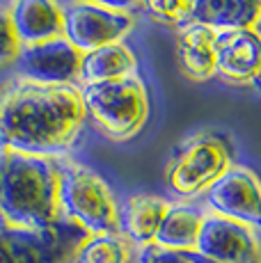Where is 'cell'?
I'll return each mask as SVG.
<instances>
[{"label": "cell", "mask_w": 261, "mask_h": 263, "mask_svg": "<svg viewBox=\"0 0 261 263\" xmlns=\"http://www.w3.org/2000/svg\"><path fill=\"white\" fill-rule=\"evenodd\" d=\"M83 53L76 50L64 37L51 39L34 46H21L12 62L14 76L44 85H76Z\"/></svg>", "instance_id": "10"}, {"label": "cell", "mask_w": 261, "mask_h": 263, "mask_svg": "<svg viewBox=\"0 0 261 263\" xmlns=\"http://www.w3.org/2000/svg\"><path fill=\"white\" fill-rule=\"evenodd\" d=\"M71 263H135V247L122 234L85 236Z\"/></svg>", "instance_id": "18"}, {"label": "cell", "mask_w": 261, "mask_h": 263, "mask_svg": "<svg viewBox=\"0 0 261 263\" xmlns=\"http://www.w3.org/2000/svg\"><path fill=\"white\" fill-rule=\"evenodd\" d=\"M18 50H21V44H18L12 23H9L7 7H0V67L12 64L16 60Z\"/></svg>", "instance_id": "20"}, {"label": "cell", "mask_w": 261, "mask_h": 263, "mask_svg": "<svg viewBox=\"0 0 261 263\" xmlns=\"http://www.w3.org/2000/svg\"><path fill=\"white\" fill-rule=\"evenodd\" d=\"M9 23L21 46H34L62 37L64 5L60 0H12Z\"/></svg>", "instance_id": "12"}, {"label": "cell", "mask_w": 261, "mask_h": 263, "mask_svg": "<svg viewBox=\"0 0 261 263\" xmlns=\"http://www.w3.org/2000/svg\"><path fill=\"white\" fill-rule=\"evenodd\" d=\"M133 73H138V58L124 42H117L110 44V46L83 53L78 71V87L119 80Z\"/></svg>", "instance_id": "16"}, {"label": "cell", "mask_w": 261, "mask_h": 263, "mask_svg": "<svg viewBox=\"0 0 261 263\" xmlns=\"http://www.w3.org/2000/svg\"><path fill=\"white\" fill-rule=\"evenodd\" d=\"M0 220L14 229H44L60 220L58 158L0 149Z\"/></svg>", "instance_id": "2"}, {"label": "cell", "mask_w": 261, "mask_h": 263, "mask_svg": "<svg viewBox=\"0 0 261 263\" xmlns=\"http://www.w3.org/2000/svg\"><path fill=\"white\" fill-rule=\"evenodd\" d=\"M234 165L229 142L218 133L202 130L185 138L172 151L165 167V188L174 201H193Z\"/></svg>", "instance_id": "5"}, {"label": "cell", "mask_w": 261, "mask_h": 263, "mask_svg": "<svg viewBox=\"0 0 261 263\" xmlns=\"http://www.w3.org/2000/svg\"><path fill=\"white\" fill-rule=\"evenodd\" d=\"M195 0H142V9L152 21L167 28H181L193 21Z\"/></svg>", "instance_id": "19"}, {"label": "cell", "mask_w": 261, "mask_h": 263, "mask_svg": "<svg viewBox=\"0 0 261 263\" xmlns=\"http://www.w3.org/2000/svg\"><path fill=\"white\" fill-rule=\"evenodd\" d=\"M204 211L261 231V179L245 165H232L204 195Z\"/></svg>", "instance_id": "8"}, {"label": "cell", "mask_w": 261, "mask_h": 263, "mask_svg": "<svg viewBox=\"0 0 261 263\" xmlns=\"http://www.w3.org/2000/svg\"><path fill=\"white\" fill-rule=\"evenodd\" d=\"M85 119L113 142H128L149 119V92L138 73L80 87Z\"/></svg>", "instance_id": "4"}, {"label": "cell", "mask_w": 261, "mask_h": 263, "mask_svg": "<svg viewBox=\"0 0 261 263\" xmlns=\"http://www.w3.org/2000/svg\"><path fill=\"white\" fill-rule=\"evenodd\" d=\"M218 76L234 85H252L261 73V37L252 28L220 30L215 34Z\"/></svg>", "instance_id": "11"}, {"label": "cell", "mask_w": 261, "mask_h": 263, "mask_svg": "<svg viewBox=\"0 0 261 263\" xmlns=\"http://www.w3.org/2000/svg\"><path fill=\"white\" fill-rule=\"evenodd\" d=\"M193 256L197 263H261V240L250 227L207 213Z\"/></svg>", "instance_id": "9"}, {"label": "cell", "mask_w": 261, "mask_h": 263, "mask_svg": "<svg viewBox=\"0 0 261 263\" xmlns=\"http://www.w3.org/2000/svg\"><path fill=\"white\" fill-rule=\"evenodd\" d=\"M133 25V14L113 12L87 0H71L64 5L62 37L80 53H89V50L124 42Z\"/></svg>", "instance_id": "7"}, {"label": "cell", "mask_w": 261, "mask_h": 263, "mask_svg": "<svg viewBox=\"0 0 261 263\" xmlns=\"http://www.w3.org/2000/svg\"><path fill=\"white\" fill-rule=\"evenodd\" d=\"M172 199L152 192H135L119 201V234L126 238L135 250L154 245L165 213Z\"/></svg>", "instance_id": "13"}, {"label": "cell", "mask_w": 261, "mask_h": 263, "mask_svg": "<svg viewBox=\"0 0 261 263\" xmlns=\"http://www.w3.org/2000/svg\"><path fill=\"white\" fill-rule=\"evenodd\" d=\"M135 263H197L193 254L163 250L158 245H147L135 250Z\"/></svg>", "instance_id": "21"}, {"label": "cell", "mask_w": 261, "mask_h": 263, "mask_svg": "<svg viewBox=\"0 0 261 263\" xmlns=\"http://www.w3.org/2000/svg\"><path fill=\"white\" fill-rule=\"evenodd\" d=\"M252 30H254V32H257V34H259V37H261V14H259L257 23H254V25H252Z\"/></svg>", "instance_id": "24"}, {"label": "cell", "mask_w": 261, "mask_h": 263, "mask_svg": "<svg viewBox=\"0 0 261 263\" xmlns=\"http://www.w3.org/2000/svg\"><path fill=\"white\" fill-rule=\"evenodd\" d=\"M0 227H5V224H3V220H0Z\"/></svg>", "instance_id": "25"}, {"label": "cell", "mask_w": 261, "mask_h": 263, "mask_svg": "<svg viewBox=\"0 0 261 263\" xmlns=\"http://www.w3.org/2000/svg\"><path fill=\"white\" fill-rule=\"evenodd\" d=\"M85 121L76 85H44L21 76L0 83V149L62 158Z\"/></svg>", "instance_id": "1"}, {"label": "cell", "mask_w": 261, "mask_h": 263, "mask_svg": "<svg viewBox=\"0 0 261 263\" xmlns=\"http://www.w3.org/2000/svg\"><path fill=\"white\" fill-rule=\"evenodd\" d=\"M204 215H207L204 206H197L193 201H172L163 222H160V229L156 234L154 245L163 247V250L193 254Z\"/></svg>", "instance_id": "15"}, {"label": "cell", "mask_w": 261, "mask_h": 263, "mask_svg": "<svg viewBox=\"0 0 261 263\" xmlns=\"http://www.w3.org/2000/svg\"><path fill=\"white\" fill-rule=\"evenodd\" d=\"M215 30L202 23H185L177 30V60L185 78L204 83L218 76L215 60Z\"/></svg>", "instance_id": "14"}, {"label": "cell", "mask_w": 261, "mask_h": 263, "mask_svg": "<svg viewBox=\"0 0 261 263\" xmlns=\"http://www.w3.org/2000/svg\"><path fill=\"white\" fill-rule=\"evenodd\" d=\"M85 236L62 217L44 229L0 227V263H71Z\"/></svg>", "instance_id": "6"}, {"label": "cell", "mask_w": 261, "mask_h": 263, "mask_svg": "<svg viewBox=\"0 0 261 263\" xmlns=\"http://www.w3.org/2000/svg\"><path fill=\"white\" fill-rule=\"evenodd\" d=\"M250 87H252V89H254V92H257V94H261V73H259L257 78L252 80V85H250Z\"/></svg>", "instance_id": "23"}, {"label": "cell", "mask_w": 261, "mask_h": 263, "mask_svg": "<svg viewBox=\"0 0 261 263\" xmlns=\"http://www.w3.org/2000/svg\"><path fill=\"white\" fill-rule=\"evenodd\" d=\"M261 14V0H195L193 21L215 30L252 28Z\"/></svg>", "instance_id": "17"}, {"label": "cell", "mask_w": 261, "mask_h": 263, "mask_svg": "<svg viewBox=\"0 0 261 263\" xmlns=\"http://www.w3.org/2000/svg\"><path fill=\"white\" fill-rule=\"evenodd\" d=\"M60 217L87 236L119 234V201L99 172L78 160L58 158Z\"/></svg>", "instance_id": "3"}, {"label": "cell", "mask_w": 261, "mask_h": 263, "mask_svg": "<svg viewBox=\"0 0 261 263\" xmlns=\"http://www.w3.org/2000/svg\"><path fill=\"white\" fill-rule=\"evenodd\" d=\"M87 3H94L99 7L122 12V14H135L138 9H142V0H87Z\"/></svg>", "instance_id": "22"}]
</instances>
